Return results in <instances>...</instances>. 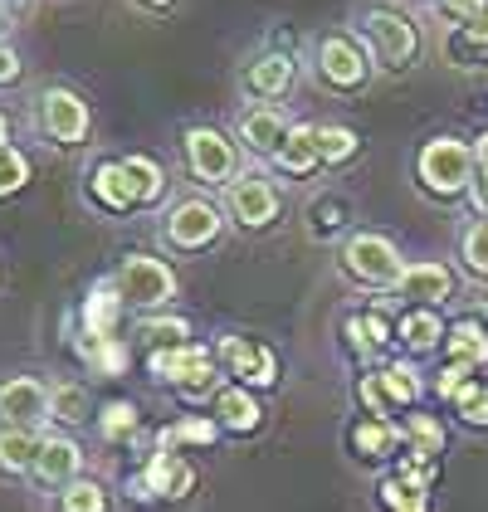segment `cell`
I'll return each mask as SVG.
<instances>
[{
    "mask_svg": "<svg viewBox=\"0 0 488 512\" xmlns=\"http://www.w3.org/2000/svg\"><path fill=\"white\" fill-rule=\"evenodd\" d=\"M415 181L430 200H464L479 181V161H474V142L459 137H430L415 152Z\"/></svg>",
    "mask_w": 488,
    "mask_h": 512,
    "instance_id": "obj_1",
    "label": "cell"
},
{
    "mask_svg": "<svg viewBox=\"0 0 488 512\" xmlns=\"http://www.w3.org/2000/svg\"><path fill=\"white\" fill-rule=\"evenodd\" d=\"M357 25H362L371 64H381V69H391V74H401V69L415 64V54H420V30H415L410 15L391 10V5H371Z\"/></svg>",
    "mask_w": 488,
    "mask_h": 512,
    "instance_id": "obj_2",
    "label": "cell"
},
{
    "mask_svg": "<svg viewBox=\"0 0 488 512\" xmlns=\"http://www.w3.org/2000/svg\"><path fill=\"white\" fill-rule=\"evenodd\" d=\"M342 274L362 288H376V293H386V288L396 293V283L406 274V259H401L396 239L376 235V230H357L342 244Z\"/></svg>",
    "mask_w": 488,
    "mask_h": 512,
    "instance_id": "obj_3",
    "label": "cell"
},
{
    "mask_svg": "<svg viewBox=\"0 0 488 512\" xmlns=\"http://www.w3.org/2000/svg\"><path fill=\"white\" fill-rule=\"evenodd\" d=\"M113 283H118L122 303L142 308V313H157L166 303H176V293H181L176 269L166 259H152V254H127L118 264V274H113Z\"/></svg>",
    "mask_w": 488,
    "mask_h": 512,
    "instance_id": "obj_4",
    "label": "cell"
},
{
    "mask_svg": "<svg viewBox=\"0 0 488 512\" xmlns=\"http://www.w3.org/2000/svg\"><path fill=\"white\" fill-rule=\"evenodd\" d=\"M166 244L171 249H181V254H196V249H210L215 239L225 235V205H215V200L205 196H186L171 205V215H166Z\"/></svg>",
    "mask_w": 488,
    "mask_h": 512,
    "instance_id": "obj_5",
    "label": "cell"
},
{
    "mask_svg": "<svg viewBox=\"0 0 488 512\" xmlns=\"http://www.w3.org/2000/svg\"><path fill=\"white\" fill-rule=\"evenodd\" d=\"M147 371H152L157 381H166V386H176L181 395H191V400H201V395L215 386V356H210V347H201V342H181V347L152 352Z\"/></svg>",
    "mask_w": 488,
    "mask_h": 512,
    "instance_id": "obj_6",
    "label": "cell"
},
{
    "mask_svg": "<svg viewBox=\"0 0 488 512\" xmlns=\"http://www.w3.org/2000/svg\"><path fill=\"white\" fill-rule=\"evenodd\" d=\"M181 147H186L191 176L205 181V186H230V181L240 176V152H235V142H230L220 127H191V132L181 137Z\"/></svg>",
    "mask_w": 488,
    "mask_h": 512,
    "instance_id": "obj_7",
    "label": "cell"
},
{
    "mask_svg": "<svg viewBox=\"0 0 488 512\" xmlns=\"http://www.w3.org/2000/svg\"><path fill=\"white\" fill-rule=\"evenodd\" d=\"M279 205H284L279 186L269 176H259V171H244V176H235L225 186V215L240 230H269L279 220Z\"/></svg>",
    "mask_w": 488,
    "mask_h": 512,
    "instance_id": "obj_8",
    "label": "cell"
},
{
    "mask_svg": "<svg viewBox=\"0 0 488 512\" xmlns=\"http://www.w3.org/2000/svg\"><path fill=\"white\" fill-rule=\"evenodd\" d=\"M318 79L337 93H362L371 83V54L352 35H323L318 40Z\"/></svg>",
    "mask_w": 488,
    "mask_h": 512,
    "instance_id": "obj_9",
    "label": "cell"
},
{
    "mask_svg": "<svg viewBox=\"0 0 488 512\" xmlns=\"http://www.w3.org/2000/svg\"><path fill=\"white\" fill-rule=\"evenodd\" d=\"M40 122L59 147H79V142H88V122L93 118H88V103L74 88H44Z\"/></svg>",
    "mask_w": 488,
    "mask_h": 512,
    "instance_id": "obj_10",
    "label": "cell"
},
{
    "mask_svg": "<svg viewBox=\"0 0 488 512\" xmlns=\"http://www.w3.org/2000/svg\"><path fill=\"white\" fill-rule=\"evenodd\" d=\"M288 113L279 103H254V108H244L240 122H235V142H240L244 152H254V157H274L279 147H284L288 137Z\"/></svg>",
    "mask_w": 488,
    "mask_h": 512,
    "instance_id": "obj_11",
    "label": "cell"
},
{
    "mask_svg": "<svg viewBox=\"0 0 488 512\" xmlns=\"http://www.w3.org/2000/svg\"><path fill=\"white\" fill-rule=\"evenodd\" d=\"M220 356H225L230 376H235L240 386H249V391H264V386H274V381H279V356L269 352L264 342L225 337V342H220Z\"/></svg>",
    "mask_w": 488,
    "mask_h": 512,
    "instance_id": "obj_12",
    "label": "cell"
},
{
    "mask_svg": "<svg viewBox=\"0 0 488 512\" xmlns=\"http://www.w3.org/2000/svg\"><path fill=\"white\" fill-rule=\"evenodd\" d=\"M396 293L406 298L410 308H440V303L454 298V274H449V264H440V259H415V264H406Z\"/></svg>",
    "mask_w": 488,
    "mask_h": 512,
    "instance_id": "obj_13",
    "label": "cell"
},
{
    "mask_svg": "<svg viewBox=\"0 0 488 512\" xmlns=\"http://www.w3.org/2000/svg\"><path fill=\"white\" fill-rule=\"evenodd\" d=\"M49 420V391L35 376H10L0 386V425H35Z\"/></svg>",
    "mask_w": 488,
    "mask_h": 512,
    "instance_id": "obj_14",
    "label": "cell"
},
{
    "mask_svg": "<svg viewBox=\"0 0 488 512\" xmlns=\"http://www.w3.org/2000/svg\"><path fill=\"white\" fill-rule=\"evenodd\" d=\"M191 483H196L191 464H186L181 454L162 449V454H152V464L137 478V498H186Z\"/></svg>",
    "mask_w": 488,
    "mask_h": 512,
    "instance_id": "obj_15",
    "label": "cell"
},
{
    "mask_svg": "<svg viewBox=\"0 0 488 512\" xmlns=\"http://www.w3.org/2000/svg\"><path fill=\"white\" fill-rule=\"evenodd\" d=\"M127 313V303H122L118 283L113 278H103V283H93V293L83 298L79 308V322H83V337H118V322Z\"/></svg>",
    "mask_w": 488,
    "mask_h": 512,
    "instance_id": "obj_16",
    "label": "cell"
},
{
    "mask_svg": "<svg viewBox=\"0 0 488 512\" xmlns=\"http://www.w3.org/2000/svg\"><path fill=\"white\" fill-rule=\"evenodd\" d=\"M269 161H274L284 176H313V171L323 166V152H318V122H293L288 137H284V147H279Z\"/></svg>",
    "mask_w": 488,
    "mask_h": 512,
    "instance_id": "obj_17",
    "label": "cell"
},
{
    "mask_svg": "<svg viewBox=\"0 0 488 512\" xmlns=\"http://www.w3.org/2000/svg\"><path fill=\"white\" fill-rule=\"evenodd\" d=\"M445 332L449 327H445V317H440V308H406L401 322H396V342L415 356L445 347Z\"/></svg>",
    "mask_w": 488,
    "mask_h": 512,
    "instance_id": "obj_18",
    "label": "cell"
},
{
    "mask_svg": "<svg viewBox=\"0 0 488 512\" xmlns=\"http://www.w3.org/2000/svg\"><path fill=\"white\" fill-rule=\"evenodd\" d=\"M83 469V449L69 434H44L40 459H35V478L40 483H74Z\"/></svg>",
    "mask_w": 488,
    "mask_h": 512,
    "instance_id": "obj_19",
    "label": "cell"
},
{
    "mask_svg": "<svg viewBox=\"0 0 488 512\" xmlns=\"http://www.w3.org/2000/svg\"><path fill=\"white\" fill-rule=\"evenodd\" d=\"M210 415L220 420V430H235V434H254L259 420H264V410H259V400H254L249 386H220Z\"/></svg>",
    "mask_w": 488,
    "mask_h": 512,
    "instance_id": "obj_20",
    "label": "cell"
},
{
    "mask_svg": "<svg viewBox=\"0 0 488 512\" xmlns=\"http://www.w3.org/2000/svg\"><path fill=\"white\" fill-rule=\"evenodd\" d=\"M293 88V59L288 54H259L249 69H244V93H254L259 103H274Z\"/></svg>",
    "mask_w": 488,
    "mask_h": 512,
    "instance_id": "obj_21",
    "label": "cell"
},
{
    "mask_svg": "<svg viewBox=\"0 0 488 512\" xmlns=\"http://www.w3.org/2000/svg\"><path fill=\"white\" fill-rule=\"evenodd\" d=\"M44 430L35 425H0V469L5 473H35Z\"/></svg>",
    "mask_w": 488,
    "mask_h": 512,
    "instance_id": "obj_22",
    "label": "cell"
},
{
    "mask_svg": "<svg viewBox=\"0 0 488 512\" xmlns=\"http://www.w3.org/2000/svg\"><path fill=\"white\" fill-rule=\"evenodd\" d=\"M445 356L449 361H464V366H488V327L479 317H459V322H449L445 332Z\"/></svg>",
    "mask_w": 488,
    "mask_h": 512,
    "instance_id": "obj_23",
    "label": "cell"
},
{
    "mask_svg": "<svg viewBox=\"0 0 488 512\" xmlns=\"http://www.w3.org/2000/svg\"><path fill=\"white\" fill-rule=\"evenodd\" d=\"M88 191H93V200H98L103 210H113V215L137 210V196H132V181H127L122 161H103V166L88 176Z\"/></svg>",
    "mask_w": 488,
    "mask_h": 512,
    "instance_id": "obj_24",
    "label": "cell"
},
{
    "mask_svg": "<svg viewBox=\"0 0 488 512\" xmlns=\"http://www.w3.org/2000/svg\"><path fill=\"white\" fill-rule=\"evenodd\" d=\"M347 342L357 356H376L386 342H396V327L386 322V313H352L347 317Z\"/></svg>",
    "mask_w": 488,
    "mask_h": 512,
    "instance_id": "obj_25",
    "label": "cell"
},
{
    "mask_svg": "<svg viewBox=\"0 0 488 512\" xmlns=\"http://www.w3.org/2000/svg\"><path fill=\"white\" fill-rule=\"evenodd\" d=\"M396 444H401V430H396L391 420H381V415H366V420L352 425V449H357L362 459H386Z\"/></svg>",
    "mask_w": 488,
    "mask_h": 512,
    "instance_id": "obj_26",
    "label": "cell"
},
{
    "mask_svg": "<svg viewBox=\"0 0 488 512\" xmlns=\"http://www.w3.org/2000/svg\"><path fill=\"white\" fill-rule=\"evenodd\" d=\"M79 356L88 361L93 376H122L127 371V342L122 337H83Z\"/></svg>",
    "mask_w": 488,
    "mask_h": 512,
    "instance_id": "obj_27",
    "label": "cell"
},
{
    "mask_svg": "<svg viewBox=\"0 0 488 512\" xmlns=\"http://www.w3.org/2000/svg\"><path fill=\"white\" fill-rule=\"evenodd\" d=\"M376 386H381V395H386V405L396 410V405H415L420 400V371L415 366H406V361H391V366H381L376 371Z\"/></svg>",
    "mask_w": 488,
    "mask_h": 512,
    "instance_id": "obj_28",
    "label": "cell"
},
{
    "mask_svg": "<svg viewBox=\"0 0 488 512\" xmlns=\"http://www.w3.org/2000/svg\"><path fill=\"white\" fill-rule=\"evenodd\" d=\"M406 444H410V459H420V464H440L445 425H440L435 415H410L406 420Z\"/></svg>",
    "mask_w": 488,
    "mask_h": 512,
    "instance_id": "obj_29",
    "label": "cell"
},
{
    "mask_svg": "<svg viewBox=\"0 0 488 512\" xmlns=\"http://www.w3.org/2000/svg\"><path fill=\"white\" fill-rule=\"evenodd\" d=\"M122 171H127V181H132V196H137V205H157V200H162L166 171L152 157H122Z\"/></svg>",
    "mask_w": 488,
    "mask_h": 512,
    "instance_id": "obj_30",
    "label": "cell"
},
{
    "mask_svg": "<svg viewBox=\"0 0 488 512\" xmlns=\"http://www.w3.org/2000/svg\"><path fill=\"white\" fill-rule=\"evenodd\" d=\"M318 152H323V166H347L362 152V137L347 122H323L318 127Z\"/></svg>",
    "mask_w": 488,
    "mask_h": 512,
    "instance_id": "obj_31",
    "label": "cell"
},
{
    "mask_svg": "<svg viewBox=\"0 0 488 512\" xmlns=\"http://www.w3.org/2000/svg\"><path fill=\"white\" fill-rule=\"evenodd\" d=\"M49 420H59V425H83V420H88V391L74 386V381L49 386Z\"/></svg>",
    "mask_w": 488,
    "mask_h": 512,
    "instance_id": "obj_32",
    "label": "cell"
},
{
    "mask_svg": "<svg viewBox=\"0 0 488 512\" xmlns=\"http://www.w3.org/2000/svg\"><path fill=\"white\" fill-rule=\"evenodd\" d=\"M381 503H386V512H430V488H420V483H410L401 473H391V478L381 483Z\"/></svg>",
    "mask_w": 488,
    "mask_h": 512,
    "instance_id": "obj_33",
    "label": "cell"
},
{
    "mask_svg": "<svg viewBox=\"0 0 488 512\" xmlns=\"http://www.w3.org/2000/svg\"><path fill=\"white\" fill-rule=\"evenodd\" d=\"M137 337H142V347H152V352L181 347V342L191 337V322H186V317H142V322H137Z\"/></svg>",
    "mask_w": 488,
    "mask_h": 512,
    "instance_id": "obj_34",
    "label": "cell"
},
{
    "mask_svg": "<svg viewBox=\"0 0 488 512\" xmlns=\"http://www.w3.org/2000/svg\"><path fill=\"white\" fill-rule=\"evenodd\" d=\"M459 259L474 278H488V215L469 220L464 235H459Z\"/></svg>",
    "mask_w": 488,
    "mask_h": 512,
    "instance_id": "obj_35",
    "label": "cell"
},
{
    "mask_svg": "<svg viewBox=\"0 0 488 512\" xmlns=\"http://www.w3.org/2000/svg\"><path fill=\"white\" fill-rule=\"evenodd\" d=\"M449 405H454V415H459L469 430H488V381H479V376H474V381L454 395Z\"/></svg>",
    "mask_w": 488,
    "mask_h": 512,
    "instance_id": "obj_36",
    "label": "cell"
},
{
    "mask_svg": "<svg viewBox=\"0 0 488 512\" xmlns=\"http://www.w3.org/2000/svg\"><path fill=\"white\" fill-rule=\"evenodd\" d=\"M59 512H108V493H103V483H93V478H74V483H64V493H59Z\"/></svg>",
    "mask_w": 488,
    "mask_h": 512,
    "instance_id": "obj_37",
    "label": "cell"
},
{
    "mask_svg": "<svg viewBox=\"0 0 488 512\" xmlns=\"http://www.w3.org/2000/svg\"><path fill=\"white\" fill-rule=\"evenodd\" d=\"M215 434H220L215 415H191V420L162 430V449H176V444H215Z\"/></svg>",
    "mask_w": 488,
    "mask_h": 512,
    "instance_id": "obj_38",
    "label": "cell"
},
{
    "mask_svg": "<svg viewBox=\"0 0 488 512\" xmlns=\"http://www.w3.org/2000/svg\"><path fill=\"white\" fill-rule=\"evenodd\" d=\"M98 430H103V439H113V444L132 439L137 434V405L132 400H108L103 415H98Z\"/></svg>",
    "mask_w": 488,
    "mask_h": 512,
    "instance_id": "obj_39",
    "label": "cell"
},
{
    "mask_svg": "<svg viewBox=\"0 0 488 512\" xmlns=\"http://www.w3.org/2000/svg\"><path fill=\"white\" fill-rule=\"evenodd\" d=\"M30 186V161L20 147H0V200Z\"/></svg>",
    "mask_w": 488,
    "mask_h": 512,
    "instance_id": "obj_40",
    "label": "cell"
},
{
    "mask_svg": "<svg viewBox=\"0 0 488 512\" xmlns=\"http://www.w3.org/2000/svg\"><path fill=\"white\" fill-rule=\"evenodd\" d=\"M347 215H352V210H347V200H318V205H313V235L323 239V235H332V230H342V225H347Z\"/></svg>",
    "mask_w": 488,
    "mask_h": 512,
    "instance_id": "obj_41",
    "label": "cell"
},
{
    "mask_svg": "<svg viewBox=\"0 0 488 512\" xmlns=\"http://www.w3.org/2000/svg\"><path fill=\"white\" fill-rule=\"evenodd\" d=\"M469 381H474V366H464V361H445V366H440V376H435V391L445 395V400H454Z\"/></svg>",
    "mask_w": 488,
    "mask_h": 512,
    "instance_id": "obj_42",
    "label": "cell"
},
{
    "mask_svg": "<svg viewBox=\"0 0 488 512\" xmlns=\"http://www.w3.org/2000/svg\"><path fill=\"white\" fill-rule=\"evenodd\" d=\"M484 5H488V0H440V15H449V20H464V25H469Z\"/></svg>",
    "mask_w": 488,
    "mask_h": 512,
    "instance_id": "obj_43",
    "label": "cell"
},
{
    "mask_svg": "<svg viewBox=\"0 0 488 512\" xmlns=\"http://www.w3.org/2000/svg\"><path fill=\"white\" fill-rule=\"evenodd\" d=\"M15 79H20V54L0 40V88H5V83H15Z\"/></svg>",
    "mask_w": 488,
    "mask_h": 512,
    "instance_id": "obj_44",
    "label": "cell"
},
{
    "mask_svg": "<svg viewBox=\"0 0 488 512\" xmlns=\"http://www.w3.org/2000/svg\"><path fill=\"white\" fill-rule=\"evenodd\" d=\"M464 35H469L474 44H488V5L474 15V20H469V25H464Z\"/></svg>",
    "mask_w": 488,
    "mask_h": 512,
    "instance_id": "obj_45",
    "label": "cell"
},
{
    "mask_svg": "<svg viewBox=\"0 0 488 512\" xmlns=\"http://www.w3.org/2000/svg\"><path fill=\"white\" fill-rule=\"evenodd\" d=\"M469 200H474V210H479V215H488V171H479V181H474Z\"/></svg>",
    "mask_w": 488,
    "mask_h": 512,
    "instance_id": "obj_46",
    "label": "cell"
},
{
    "mask_svg": "<svg viewBox=\"0 0 488 512\" xmlns=\"http://www.w3.org/2000/svg\"><path fill=\"white\" fill-rule=\"evenodd\" d=\"M474 161H479V171H488V132L474 137Z\"/></svg>",
    "mask_w": 488,
    "mask_h": 512,
    "instance_id": "obj_47",
    "label": "cell"
},
{
    "mask_svg": "<svg viewBox=\"0 0 488 512\" xmlns=\"http://www.w3.org/2000/svg\"><path fill=\"white\" fill-rule=\"evenodd\" d=\"M0 147H10V122H5V113H0Z\"/></svg>",
    "mask_w": 488,
    "mask_h": 512,
    "instance_id": "obj_48",
    "label": "cell"
},
{
    "mask_svg": "<svg viewBox=\"0 0 488 512\" xmlns=\"http://www.w3.org/2000/svg\"><path fill=\"white\" fill-rule=\"evenodd\" d=\"M5 25H10V10H5V0H0V30H5Z\"/></svg>",
    "mask_w": 488,
    "mask_h": 512,
    "instance_id": "obj_49",
    "label": "cell"
},
{
    "mask_svg": "<svg viewBox=\"0 0 488 512\" xmlns=\"http://www.w3.org/2000/svg\"><path fill=\"white\" fill-rule=\"evenodd\" d=\"M147 5H171V0H147Z\"/></svg>",
    "mask_w": 488,
    "mask_h": 512,
    "instance_id": "obj_50",
    "label": "cell"
}]
</instances>
